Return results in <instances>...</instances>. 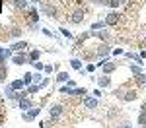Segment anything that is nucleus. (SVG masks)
I'll use <instances>...</instances> for the list:
<instances>
[{"label": "nucleus", "instance_id": "f257e3e1", "mask_svg": "<svg viewBox=\"0 0 146 128\" xmlns=\"http://www.w3.org/2000/svg\"><path fill=\"white\" fill-rule=\"evenodd\" d=\"M62 111H64V107H62L60 103L53 105V107H51V111H49V115H51V120H53V122H56V120H58V116L62 115Z\"/></svg>", "mask_w": 146, "mask_h": 128}, {"label": "nucleus", "instance_id": "f03ea898", "mask_svg": "<svg viewBox=\"0 0 146 128\" xmlns=\"http://www.w3.org/2000/svg\"><path fill=\"white\" fill-rule=\"evenodd\" d=\"M39 116V107H31L29 109V113H22V118L23 120H27V122H31Z\"/></svg>", "mask_w": 146, "mask_h": 128}, {"label": "nucleus", "instance_id": "7ed1b4c3", "mask_svg": "<svg viewBox=\"0 0 146 128\" xmlns=\"http://www.w3.org/2000/svg\"><path fill=\"white\" fill-rule=\"evenodd\" d=\"M41 10L45 12L49 18H56V16H58L56 8H55V6H51V4H47V2H43V4H41Z\"/></svg>", "mask_w": 146, "mask_h": 128}, {"label": "nucleus", "instance_id": "20e7f679", "mask_svg": "<svg viewBox=\"0 0 146 128\" xmlns=\"http://www.w3.org/2000/svg\"><path fill=\"white\" fill-rule=\"evenodd\" d=\"M12 62L18 64V66H23L25 62H29V56L23 54V53H20V54H14V56H12Z\"/></svg>", "mask_w": 146, "mask_h": 128}, {"label": "nucleus", "instance_id": "39448f33", "mask_svg": "<svg viewBox=\"0 0 146 128\" xmlns=\"http://www.w3.org/2000/svg\"><path fill=\"white\" fill-rule=\"evenodd\" d=\"M84 16H86V12H84V8H78V10L72 14V18H70V22L72 23H80L82 20H84Z\"/></svg>", "mask_w": 146, "mask_h": 128}, {"label": "nucleus", "instance_id": "423d86ee", "mask_svg": "<svg viewBox=\"0 0 146 128\" xmlns=\"http://www.w3.org/2000/svg\"><path fill=\"white\" fill-rule=\"evenodd\" d=\"M84 107L86 109H98L100 107V101L94 99V97H84Z\"/></svg>", "mask_w": 146, "mask_h": 128}, {"label": "nucleus", "instance_id": "0eeeda50", "mask_svg": "<svg viewBox=\"0 0 146 128\" xmlns=\"http://www.w3.org/2000/svg\"><path fill=\"white\" fill-rule=\"evenodd\" d=\"M20 111H29L31 107H33V101L29 99V97H23V99H20Z\"/></svg>", "mask_w": 146, "mask_h": 128}, {"label": "nucleus", "instance_id": "6e6552de", "mask_svg": "<svg viewBox=\"0 0 146 128\" xmlns=\"http://www.w3.org/2000/svg\"><path fill=\"white\" fill-rule=\"evenodd\" d=\"M119 18H121V16H119L117 12H109V14H107L105 23H107V25H115V23H119Z\"/></svg>", "mask_w": 146, "mask_h": 128}, {"label": "nucleus", "instance_id": "1a4fd4ad", "mask_svg": "<svg viewBox=\"0 0 146 128\" xmlns=\"http://www.w3.org/2000/svg\"><path fill=\"white\" fill-rule=\"evenodd\" d=\"M109 76H107V74H103V76H101V78H98V83H100V87H107V85H109Z\"/></svg>", "mask_w": 146, "mask_h": 128}, {"label": "nucleus", "instance_id": "9d476101", "mask_svg": "<svg viewBox=\"0 0 146 128\" xmlns=\"http://www.w3.org/2000/svg\"><path fill=\"white\" fill-rule=\"evenodd\" d=\"M27 56H29V60H31V62H37V60H39V56H41V51H31Z\"/></svg>", "mask_w": 146, "mask_h": 128}, {"label": "nucleus", "instance_id": "9b49d317", "mask_svg": "<svg viewBox=\"0 0 146 128\" xmlns=\"http://www.w3.org/2000/svg\"><path fill=\"white\" fill-rule=\"evenodd\" d=\"M101 68H103V72H105V74H109V72H113V70H115V62H105Z\"/></svg>", "mask_w": 146, "mask_h": 128}, {"label": "nucleus", "instance_id": "f8f14e48", "mask_svg": "<svg viewBox=\"0 0 146 128\" xmlns=\"http://www.w3.org/2000/svg\"><path fill=\"white\" fill-rule=\"evenodd\" d=\"M12 49H14V51H18V53H22L23 49H27V43H25V41H20V43H16V45L12 47Z\"/></svg>", "mask_w": 146, "mask_h": 128}, {"label": "nucleus", "instance_id": "ddd939ff", "mask_svg": "<svg viewBox=\"0 0 146 128\" xmlns=\"http://www.w3.org/2000/svg\"><path fill=\"white\" fill-rule=\"evenodd\" d=\"M10 85L14 87V89H23V85H25V83H23V80H16V81H12Z\"/></svg>", "mask_w": 146, "mask_h": 128}, {"label": "nucleus", "instance_id": "4468645a", "mask_svg": "<svg viewBox=\"0 0 146 128\" xmlns=\"http://www.w3.org/2000/svg\"><path fill=\"white\" fill-rule=\"evenodd\" d=\"M68 80H70V78H68V72H60V74L56 76V81H60V83H62V81H68Z\"/></svg>", "mask_w": 146, "mask_h": 128}, {"label": "nucleus", "instance_id": "2eb2a0df", "mask_svg": "<svg viewBox=\"0 0 146 128\" xmlns=\"http://www.w3.org/2000/svg\"><path fill=\"white\" fill-rule=\"evenodd\" d=\"M70 64H72V68H74V70H82V62H80L78 58H72Z\"/></svg>", "mask_w": 146, "mask_h": 128}, {"label": "nucleus", "instance_id": "dca6fc26", "mask_svg": "<svg viewBox=\"0 0 146 128\" xmlns=\"http://www.w3.org/2000/svg\"><path fill=\"white\" fill-rule=\"evenodd\" d=\"M39 87H41L39 83H31V85L27 87V93H37V91H39Z\"/></svg>", "mask_w": 146, "mask_h": 128}, {"label": "nucleus", "instance_id": "f3484780", "mask_svg": "<svg viewBox=\"0 0 146 128\" xmlns=\"http://www.w3.org/2000/svg\"><path fill=\"white\" fill-rule=\"evenodd\" d=\"M31 81H33V74H25L23 76V83L25 85H31Z\"/></svg>", "mask_w": 146, "mask_h": 128}, {"label": "nucleus", "instance_id": "a211bd4d", "mask_svg": "<svg viewBox=\"0 0 146 128\" xmlns=\"http://www.w3.org/2000/svg\"><path fill=\"white\" fill-rule=\"evenodd\" d=\"M131 72H133V74H135V76H140V74H142V70L138 68V66H136V64H131Z\"/></svg>", "mask_w": 146, "mask_h": 128}, {"label": "nucleus", "instance_id": "6ab92c4d", "mask_svg": "<svg viewBox=\"0 0 146 128\" xmlns=\"http://www.w3.org/2000/svg\"><path fill=\"white\" fill-rule=\"evenodd\" d=\"M138 122H140V126H146V111H142V113H140V116H138Z\"/></svg>", "mask_w": 146, "mask_h": 128}, {"label": "nucleus", "instance_id": "aec40b11", "mask_svg": "<svg viewBox=\"0 0 146 128\" xmlns=\"http://www.w3.org/2000/svg\"><path fill=\"white\" fill-rule=\"evenodd\" d=\"M105 25H107V23H105V22H96V23H94V25H92V29L96 31V29H101V27H105Z\"/></svg>", "mask_w": 146, "mask_h": 128}, {"label": "nucleus", "instance_id": "412c9836", "mask_svg": "<svg viewBox=\"0 0 146 128\" xmlns=\"http://www.w3.org/2000/svg\"><path fill=\"white\" fill-rule=\"evenodd\" d=\"M18 8H27V0H14Z\"/></svg>", "mask_w": 146, "mask_h": 128}, {"label": "nucleus", "instance_id": "4be33fe9", "mask_svg": "<svg viewBox=\"0 0 146 128\" xmlns=\"http://www.w3.org/2000/svg\"><path fill=\"white\" fill-rule=\"evenodd\" d=\"M31 66H33V68L37 70V72H39V70H45V66H43V64H41L39 60H37V62H31Z\"/></svg>", "mask_w": 146, "mask_h": 128}, {"label": "nucleus", "instance_id": "5701e85b", "mask_svg": "<svg viewBox=\"0 0 146 128\" xmlns=\"http://www.w3.org/2000/svg\"><path fill=\"white\" fill-rule=\"evenodd\" d=\"M107 6H111V8H117V6H121V0H109V4Z\"/></svg>", "mask_w": 146, "mask_h": 128}, {"label": "nucleus", "instance_id": "b1692460", "mask_svg": "<svg viewBox=\"0 0 146 128\" xmlns=\"http://www.w3.org/2000/svg\"><path fill=\"white\" fill-rule=\"evenodd\" d=\"M60 33L64 35V37H68V39H70V37H72V33H70V31H68V29H64V27H60Z\"/></svg>", "mask_w": 146, "mask_h": 128}, {"label": "nucleus", "instance_id": "393cba45", "mask_svg": "<svg viewBox=\"0 0 146 128\" xmlns=\"http://www.w3.org/2000/svg\"><path fill=\"white\" fill-rule=\"evenodd\" d=\"M86 93H88L86 87H78V89H76V95H86Z\"/></svg>", "mask_w": 146, "mask_h": 128}, {"label": "nucleus", "instance_id": "a878e982", "mask_svg": "<svg viewBox=\"0 0 146 128\" xmlns=\"http://www.w3.org/2000/svg\"><path fill=\"white\" fill-rule=\"evenodd\" d=\"M6 76H8V72H6L4 68H0V81H4V78H6Z\"/></svg>", "mask_w": 146, "mask_h": 128}, {"label": "nucleus", "instance_id": "bb28decb", "mask_svg": "<svg viewBox=\"0 0 146 128\" xmlns=\"http://www.w3.org/2000/svg\"><path fill=\"white\" fill-rule=\"evenodd\" d=\"M45 72H47V74H53V64H47V66H45Z\"/></svg>", "mask_w": 146, "mask_h": 128}, {"label": "nucleus", "instance_id": "cd10ccee", "mask_svg": "<svg viewBox=\"0 0 146 128\" xmlns=\"http://www.w3.org/2000/svg\"><path fill=\"white\" fill-rule=\"evenodd\" d=\"M96 68H98L96 64H88V68H86V70H88V72H94V70H96Z\"/></svg>", "mask_w": 146, "mask_h": 128}, {"label": "nucleus", "instance_id": "c85d7f7f", "mask_svg": "<svg viewBox=\"0 0 146 128\" xmlns=\"http://www.w3.org/2000/svg\"><path fill=\"white\" fill-rule=\"evenodd\" d=\"M113 54H115V56H117V54H123V49H115V51H113Z\"/></svg>", "mask_w": 146, "mask_h": 128}, {"label": "nucleus", "instance_id": "c756f323", "mask_svg": "<svg viewBox=\"0 0 146 128\" xmlns=\"http://www.w3.org/2000/svg\"><path fill=\"white\" fill-rule=\"evenodd\" d=\"M119 128H131V122H123V124H121Z\"/></svg>", "mask_w": 146, "mask_h": 128}, {"label": "nucleus", "instance_id": "7c9ffc66", "mask_svg": "<svg viewBox=\"0 0 146 128\" xmlns=\"http://www.w3.org/2000/svg\"><path fill=\"white\" fill-rule=\"evenodd\" d=\"M4 60H6V56H4V54H0V66H2V62H4Z\"/></svg>", "mask_w": 146, "mask_h": 128}, {"label": "nucleus", "instance_id": "2f4dec72", "mask_svg": "<svg viewBox=\"0 0 146 128\" xmlns=\"http://www.w3.org/2000/svg\"><path fill=\"white\" fill-rule=\"evenodd\" d=\"M142 111H146V101H144V103H142Z\"/></svg>", "mask_w": 146, "mask_h": 128}, {"label": "nucleus", "instance_id": "473e14b6", "mask_svg": "<svg viewBox=\"0 0 146 128\" xmlns=\"http://www.w3.org/2000/svg\"><path fill=\"white\" fill-rule=\"evenodd\" d=\"M4 53H6V51H4V49H2V47H0V54H4Z\"/></svg>", "mask_w": 146, "mask_h": 128}, {"label": "nucleus", "instance_id": "72a5a7b5", "mask_svg": "<svg viewBox=\"0 0 146 128\" xmlns=\"http://www.w3.org/2000/svg\"><path fill=\"white\" fill-rule=\"evenodd\" d=\"M142 128H146V126H142Z\"/></svg>", "mask_w": 146, "mask_h": 128}]
</instances>
